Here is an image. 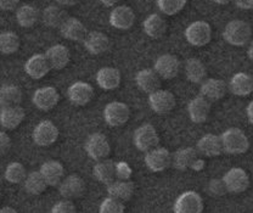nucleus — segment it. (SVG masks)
I'll return each mask as SVG.
<instances>
[{
    "label": "nucleus",
    "mask_w": 253,
    "mask_h": 213,
    "mask_svg": "<svg viewBox=\"0 0 253 213\" xmlns=\"http://www.w3.org/2000/svg\"><path fill=\"white\" fill-rule=\"evenodd\" d=\"M160 78L161 77L157 75L156 71L151 70V68H145L136 73L135 82L141 91L151 94L161 88Z\"/></svg>",
    "instance_id": "obj_17"
},
{
    "label": "nucleus",
    "mask_w": 253,
    "mask_h": 213,
    "mask_svg": "<svg viewBox=\"0 0 253 213\" xmlns=\"http://www.w3.org/2000/svg\"><path fill=\"white\" fill-rule=\"evenodd\" d=\"M86 154L94 161H101V160L107 159L110 155L111 146L106 135L102 133H93L88 136L84 145Z\"/></svg>",
    "instance_id": "obj_3"
},
{
    "label": "nucleus",
    "mask_w": 253,
    "mask_h": 213,
    "mask_svg": "<svg viewBox=\"0 0 253 213\" xmlns=\"http://www.w3.org/2000/svg\"><path fill=\"white\" fill-rule=\"evenodd\" d=\"M208 194L213 197H221L228 193L223 179H212L208 183Z\"/></svg>",
    "instance_id": "obj_42"
},
{
    "label": "nucleus",
    "mask_w": 253,
    "mask_h": 213,
    "mask_svg": "<svg viewBox=\"0 0 253 213\" xmlns=\"http://www.w3.org/2000/svg\"><path fill=\"white\" fill-rule=\"evenodd\" d=\"M223 151L220 136L215 135V134H205L197 143V152L206 157L220 156Z\"/></svg>",
    "instance_id": "obj_21"
},
{
    "label": "nucleus",
    "mask_w": 253,
    "mask_h": 213,
    "mask_svg": "<svg viewBox=\"0 0 253 213\" xmlns=\"http://www.w3.org/2000/svg\"><path fill=\"white\" fill-rule=\"evenodd\" d=\"M223 181L225 184L228 193L240 194L247 190L250 186V177L246 170L240 167H235L229 170L224 174Z\"/></svg>",
    "instance_id": "obj_8"
},
{
    "label": "nucleus",
    "mask_w": 253,
    "mask_h": 213,
    "mask_svg": "<svg viewBox=\"0 0 253 213\" xmlns=\"http://www.w3.org/2000/svg\"><path fill=\"white\" fill-rule=\"evenodd\" d=\"M185 38L194 46H205L212 39V28L205 21H195L185 30Z\"/></svg>",
    "instance_id": "obj_5"
},
{
    "label": "nucleus",
    "mask_w": 253,
    "mask_h": 213,
    "mask_svg": "<svg viewBox=\"0 0 253 213\" xmlns=\"http://www.w3.org/2000/svg\"><path fill=\"white\" fill-rule=\"evenodd\" d=\"M60 95L57 90L52 86H43L36 90L33 95V104L37 109L42 111H49L52 110L59 104Z\"/></svg>",
    "instance_id": "obj_15"
},
{
    "label": "nucleus",
    "mask_w": 253,
    "mask_h": 213,
    "mask_svg": "<svg viewBox=\"0 0 253 213\" xmlns=\"http://www.w3.org/2000/svg\"><path fill=\"white\" fill-rule=\"evenodd\" d=\"M131 173H133V170L126 162L121 161L116 164V177L118 179L129 180V178L131 177Z\"/></svg>",
    "instance_id": "obj_44"
},
{
    "label": "nucleus",
    "mask_w": 253,
    "mask_h": 213,
    "mask_svg": "<svg viewBox=\"0 0 253 213\" xmlns=\"http://www.w3.org/2000/svg\"><path fill=\"white\" fill-rule=\"evenodd\" d=\"M27 173H26L25 166L20 162H12L6 167L5 170V179L12 184H20L25 181Z\"/></svg>",
    "instance_id": "obj_39"
},
{
    "label": "nucleus",
    "mask_w": 253,
    "mask_h": 213,
    "mask_svg": "<svg viewBox=\"0 0 253 213\" xmlns=\"http://www.w3.org/2000/svg\"><path fill=\"white\" fill-rule=\"evenodd\" d=\"M134 183L130 180H113L112 183L107 184V194L109 196L115 197V199L121 200L126 202L131 199L134 194Z\"/></svg>",
    "instance_id": "obj_29"
},
{
    "label": "nucleus",
    "mask_w": 253,
    "mask_h": 213,
    "mask_svg": "<svg viewBox=\"0 0 253 213\" xmlns=\"http://www.w3.org/2000/svg\"><path fill=\"white\" fill-rule=\"evenodd\" d=\"M67 18L68 16L65 10L59 6H55V5H50L43 11V22L46 27L61 28Z\"/></svg>",
    "instance_id": "obj_35"
},
{
    "label": "nucleus",
    "mask_w": 253,
    "mask_h": 213,
    "mask_svg": "<svg viewBox=\"0 0 253 213\" xmlns=\"http://www.w3.org/2000/svg\"><path fill=\"white\" fill-rule=\"evenodd\" d=\"M149 104L152 111L156 114H168L175 107L176 101L175 96L170 91L158 89L154 93L149 94Z\"/></svg>",
    "instance_id": "obj_13"
},
{
    "label": "nucleus",
    "mask_w": 253,
    "mask_h": 213,
    "mask_svg": "<svg viewBox=\"0 0 253 213\" xmlns=\"http://www.w3.org/2000/svg\"><path fill=\"white\" fill-rule=\"evenodd\" d=\"M226 90H228V86H226V83L224 81L217 80V78H210V80H205L202 82L200 93L208 101L212 102L224 98Z\"/></svg>",
    "instance_id": "obj_18"
},
{
    "label": "nucleus",
    "mask_w": 253,
    "mask_h": 213,
    "mask_svg": "<svg viewBox=\"0 0 253 213\" xmlns=\"http://www.w3.org/2000/svg\"><path fill=\"white\" fill-rule=\"evenodd\" d=\"M45 56L47 61H49L50 67L54 68V70H62V68H65L71 59L70 51L62 44H57V45H54L47 49Z\"/></svg>",
    "instance_id": "obj_28"
},
{
    "label": "nucleus",
    "mask_w": 253,
    "mask_h": 213,
    "mask_svg": "<svg viewBox=\"0 0 253 213\" xmlns=\"http://www.w3.org/2000/svg\"><path fill=\"white\" fill-rule=\"evenodd\" d=\"M96 83L104 90H115L121 84V72L113 67L100 68L96 73Z\"/></svg>",
    "instance_id": "obj_26"
},
{
    "label": "nucleus",
    "mask_w": 253,
    "mask_h": 213,
    "mask_svg": "<svg viewBox=\"0 0 253 213\" xmlns=\"http://www.w3.org/2000/svg\"><path fill=\"white\" fill-rule=\"evenodd\" d=\"M186 78L191 83H202L207 77V68L197 57H190L185 62Z\"/></svg>",
    "instance_id": "obj_33"
},
{
    "label": "nucleus",
    "mask_w": 253,
    "mask_h": 213,
    "mask_svg": "<svg viewBox=\"0 0 253 213\" xmlns=\"http://www.w3.org/2000/svg\"><path fill=\"white\" fill-rule=\"evenodd\" d=\"M84 46L86 51L93 55H100L106 52L110 49V38L102 32H90L86 34L84 39Z\"/></svg>",
    "instance_id": "obj_24"
},
{
    "label": "nucleus",
    "mask_w": 253,
    "mask_h": 213,
    "mask_svg": "<svg viewBox=\"0 0 253 213\" xmlns=\"http://www.w3.org/2000/svg\"><path fill=\"white\" fill-rule=\"evenodd\" d=\"M173 210L176 213H201L204 211V200L196 191H185L175 200Z\"/></svg>",
    "instance_id": "obj_6"
},
{
    "label": "nucleus",
    "mask_w": 253,
    "mask_h": 213,
    "mask_svg": "<svg viewBox=\"0 0 253 213\" xmlns=\"http://www.w3.org/2000/svg\"><path fill=\"white\" fill-rule=\"evenodd\" d=\"M68 100L78 106H84L91 101L94 96V89L89 83L76 82L68 88Z\"/></svg>",
    "instance_id": "obj_16"
},
{
    "label": "nucleus",
    "mask_w": 253,
    "mask_h": 213,
    "mask_svg": "<svg viewBox=\"0 0 253 213\" xmlns=\"http://www.w3.org/2000/svg\"><path fill=\"white\" fill-rule=\"evenodd\" d=\"M39 18L38 10L31 5H23L16 12V20L21 27L30 28L33 27Z\"/></svg>",
    "instance_id": "obj_36"
},
{
    "label": "nucleus",
    "mask_w": 253,
    "mask_h": 213,
    "mask_svg": "<svg viewBox=\"0 0 253 213\" xmlns=\"http://www.w3.org/2000/svg\"><path fill=\"white\" fill-rule=\"evenodd\" d=\"M246 112H247V118H249L250 123L253 125V101L250 102V104H249Z\"/></svg>",
    "instance_id": "obj_49"
},
{
    "label": "nucleus",
    "mask_w": 253,
    "mask_h": 213,
    "mask_svg": "<svg viewBox=\"0 0 253 213\" xmlns=\"http://www.w3.org/2000/svg\"><path fill=\"white\" fill-rule=\"evenodd\" d=\"M20 38L14 32H4L0 34V52L5 55L14 54L20 49Z\"/></svg>",
    "instance_id": "obj_38"
},
{
    "label": "nucleus",
    "mask_w": 253,
    "mask_h": 213,
    "mask_svg": "<svg viewBox=\"0 0 253 213\" xmlns=\"http://www.w3.org/2000/svg\"><path fill=\"white\" fill-rule=\"evenodd\" d=\"M11 148V139L4 131H0V157L6 155Z\"/></svg>",
    "instance_id": "obj_45"
},
{
    "label": "nucleus",
    "mask_w": 253,
    "mask_h": 213,
    "mask_svg": "<svg viewBox=\"0 0 253 213\" xmlns=\"http://www.w3.org/2000/svg\"><path fill=\"white\" fill-rule=\"evenodd\" d=\"M154 70L163 80H173L179 75L180 71V61L175 55L166 54L161 55L155 61Z\"/></svg>",
    "instance_id": "obj_11"
},
{
    "label": "nucleus",
    "mask_w": 253,
    "mask_h": 213,
    "mask_svg": "<svg viewBox=\"0 0 253 213\" xmlns=\"http://www.w3.org/2000/svg\"><path fill=\"white\" fill-rule=\"evenodd\" d=\"M220 140L223 150L228 154H245L250 148V141L246 134L239 128H229L221 134Z\"/></svg>",
    "instance_id": "obj_2"
},
{
    "label": "nucleus",
    "mask_w": 253,
    "mask_h": 213,
    "mask_svg": "<svg viewBox=\"0 0 253 213\" xmlns=\"http://www.w3.org/2000/svg\"><path fill=\"white\" fill-rule=\"evenodd\" d=\"M51 211L54 213H75L77 212V209H76L72 200L63 199L61 201L55 204V206L52 207Z\"/></svg>",
    "instance_id": "obj_43"
},
{
    "label": "nucleus",
    "mask_w": 253,
    "mask_h": 213,
    "mask_svg": "<svg viewBox=\"0 0 253 213\" xmlns=\"http://www.w3.org/2000/svg\"><path fill=\"white\" fill-rule=\"evenodd\" d=\"M20 0H0V10L4 11H9V10H14L18 5Z\"/></svg>",
    "instance_id": "obj_46"
},
{
    "label": "nucleus",
    "mask_w": 253,
    "mask_h": 213,
    "mask_svg": "<svg viewBox=\"0 0 253 213\" xmlns=\"http://www.w3.org/2000/svg\"><path fill=\"white\" fill-rule=\"evenodd\" d=\"M129 117H130V111L125 102L113 101L105 106L104 118L105 122L110 127H121V126L126 125Z\"/></svg>",
    "instance_id": "obj_7"
},
{
    "label": "nucleus",
    "mask_w": 253,
    "mask_h": 213,
    "mask_svg": "<svg viewBox=\"0 0 253 213\" xmlns=\"http://www.w3.org/2000/svg\"><path fill=\"white\" fill-rule=\"evenodd\" d=\"M25 117V110L18 106V105L17 106L4 107L0 111V125L5 129H16L22 123Z\"/></svg>",
    "instance_id": "obj_25"
},
{
    "label": "nucleus",
    "mask_w": 253,
    "mask_h": 213,
    "mask_svg": "<svg viewBox=\"0 0 253 213\" xmlns=\"http://www.w3.org/2000/svg\"><path fill=\"white\" fill-rule=\"evenodd\" d=\"M188 0H157L158 9L168 16L179 14L185 7Z\"/></svg>",
    "instance_id": "obj_40"
},
{
    "label": "nucleus",
    "mask_w": 253,
    "mask_h": 213,
    "mask_svg": "<svg viewBox=\"0 0 253 213\" xmlns=\"http://www.w3.org/2000/svg\"><path fill=\"white\" fill-rule=\"evenodd\" d=\"M133 141L139 151L147 152L150 150L157 148L158 143H160V136H158L154 126L142 125L134 131Z\"/></svg>",
    "instance_id": "obj_4"
},
{
    "label": "nucleus",
    "mask_w": 253,
    "mask_h": 213,
    "mask_svg": "<svg viewBox=\"0 0 253 213\" xmlns=\"http://www.w3.org/2000/svg\"><path fill=\"white\" fill-rule=\"evenodd\" d=\"M229 90L236 96L250 95L253 93V77L244 72L236 73L229 83Z\"/></svg>",
    "instance_id": "obj_27"
},
{
    "label": "nucleus",
    "mask_w": 253,
    "mask_h": 213,
    "mask_svg": "<svg viewBox=\"0 0 253 213\" xmlns=\"http://www.w3.org/2000/svg\"><path fill=\"white\" fill-rule=\"evenodd\" d=\"M59 138V129L51 121H42L33 130L34 143L42 148L52 145Z\"/></svg>",
    "instance_id": "obj_10"
},
{
    "label": "nucleus",
    "mask_w": 253,
    "mask_h": 213,
    "mask_svg": "<svg viewBox=\"0 0 253 213\" xmlns=\"http://www.w3.org/2000/svg\"><path fill=\"white\" fill-rule=\"evenodd\" d=\"M47 184L41 172H32L25 179V190L30 195H41L45 191Z\"/></svg>",
    "instance_id": "obj_37"
},
{
    "label": "nucleus",
    "mask_w": 253,
    "mask_h": 213,
    "mask_svg": "<svg viewBox=\"0 0 253 213\" xmlns=\"http://www.w3.org/2000/svg\"><path fill=\"white\" fill-rule=\"evenodd\" d=\"M60 5H63V6H73L76 5L79 0H56Z\"/></svg>",
    "instance_id": "obj_50"
},
{
    "label": "nucleus",
    "mask_w": 253,
    "mask_h": 213,
    "mask_svg": "<svg viewBox=\"0 0 253 213\" xmlns=\"http://www.w3.org/2000/svg\"><path fill=\"white\" fill-rule=\"evenodd\" d=\"M235 4L242 10H253V0H235Z\"/></svg>",
    "instance_id": "obj_47"
},
{
    "label": "nucleus",
    "mask_w": 253,
    "mask_h": 213,
    "mask_svg": "<svg viewBox=\"0 0 253 213\" xmlns=\"http://www.w3.org/2000/svg\"><path fill=\"white\" fill-rule=\"evenodd\" d=\"M212 1L215 2V4H219V5H226V4H229L231 0H212Z\"/></svg>",
    "instance_id": "obj_53"
},
{
    "label": "nucleus",
    "mask_w": 253,
    "mask_h": 213,
    "mask_svg": "<svg viewBox=\"0 0 253 213\" xmlns=\"http://www.w3.org/2000/svg\"><path fill=\"white\" fill-rule=\"evenodd\" d=\"M60 32L62 37L72 42H84L88 34L85 26L76 17H68L60 28Z\"/></svg>",
    "instance_id": "obj_23"
},
{
    "label": "nucleus",
    "mask_w": 253,
    "mask_h": 213,
    "mask_svg": "<svg viewBox=\"0 0 253 213\" xmlns=\"http://www.w3.org/2000/svg\"><path fill=\"white\" fill-rule=\"evenodd\" d=\"M50 65L45 54H36L27 60L25 65V71L33 80H41L47 75L50 71Z\"/></svg>",
    "instance_id": "obj_20"
},
{
    "label": "nucleus",
    "mask_w": 253,
    "mask_h": 213,
    "mask_svg": "<svg viewBox=\"0 0 253 213\" xmlns=\"http://www.w3.org/2000/svg\"><path fill=\"white\" fill-rule=\"evenodd\" d=\"M59 193L63 199H79L85 193V183L77 174H70L59 184Z\"/></svg>",
    "instance_id": "obj_12"
},
{
    "label": "nucleus",
    "mask_w": 253,
    "mask_h": 213,
    "mask_svg": "<svg viewBox=\"0 0 253 213\" xmlns=\"http://www.w3.org/2000/svg\"><path fill=\"white\" fill-rule=\"evenodd\" d=\"M22 101V91L17 85L5 84L0 86V107L17 106Z\"/></svg>",
    "instance_id": "obj_34"
},
{
    "label": "nucleus",
    "mask_w": 253,
    "mask_h": 213,
    "mask_svg": "<svg viewBox=\"0 0 253 213\" xmlns=\"http://www.w3.org/2000/svg\"><path fill=\"white\" fill-rule=\"evenodd\" d=\"M188 111L190 120L194 123H204L207 121L211 112V101L205 96L199 95L189 102Z\"/></svg>",
    "instance_id": "obj_19"
},
{
    "label": "nucleus",
    "mask_w": 253,
    "mask_h": 213,
    "mask_svg": "<svg viewBox=\"0 0 253 213\" xmlns=\"http://www.w3.org/2000/svg\"><path fill=\"white\" fill-rule=\"evenodd\" d=\"M100 1H101L102 4L105 5V6L111 7V6H115V5L117 4V2L120 1V0H100Z\"/></svg>",
    "instance_id": "obj_51"
},
{
    "label": "nucleus",
    "mask_w": 253,
    "mask_h": 213,
    "mask_svg": "<svg viewBox=\"0 0 253 213\" xmlns=\"http://www.w3.org/2000/svg\"><path fill=\"white\" fill-rule=\"evenodd\" d=\"M247 54H249V57L251 60H253V42L251 44H250L249 46V50H247Z\"/></svg>",
    "instance_id": "obj_52"
},
{
    "label": "nucleus",
    "mask_w": 253,
    "mask_h": 213,
    "mask_svg": "<svg viewBox=\"0 0 253 213\" xmlns=\"http://www.w3.org/2000/svg\"><path fill=\"white\" fill-rule=\"evenodd\" d=\"M0 196H1V191H0Z\"/></svg>",
    "instance_id": "obj_55"
},
{
    "label": "nucleus",
    "mask_w": 253,
    "mask_h": 213,
    "mask_svg": "<svg viewBox=\"0 0 253 213\" xmlns=\"http://www.w3.org/2000/svg\"><path fill=\"white\" fill-rule=\"evenodd\" d=\"M93 174L95 179L107 185L112 183L116 178V164L109 159L97 161L93 168Z\"/></svg>",
    "instance_id": "obj_31"
},
{
    "label": "nucleus",
    "mask_w": 253,
    "mask_h": 213,
    "mask_svg": "<svg viewBox=\"0 0 253 213\" xmlns=\"http://www.w3.org/2000/svg\"><path fill=\"white\" fill-rule=\"evenodd\" d=\"M205 167H206V162L202 159H199V157H197V159L195 160L194 164L191 165V167H190V168H191V170H197V172H200V170H204Z\"/></svg>",
    "instance_id": "obj_48"
},
{
    "label": "nucleus",
    "mask_w": 253,
    "mask_h": 213,
    "mask_svg": "<svg viewBox=\"0 0 253 213\" xmlns=\"http://www.w3.org/2000/svg\"><path fill=\"white\" fill-rule=\"evenodd\" d=\"M223 37L225 42H228L231 45L244 46L251 41V26L242 20L230 21L224 28Z\"/></svg>",
    "instance_id": "obj_1"
},
{
    "label": "nucleus",
    "mask_w": 253,
    "mask_h": 213,
    "mask_svg": "<svg viewBox=\"0 0 253 213\" xmlns=\"http://www.w3.org/2000/svg\"><path fill=\"white\" fill-rule=\"evenodd\" d=\"M197 150L194 148H184L176 150L172 155V166L175 170H186L191 167L197 159Z\"/></svg>",
    "instance_id": "obj_32"
},
{
    "label": "nucleus",
    "mask_w": 253,
    "mask_h": 213,
    "mask_svg": "<svg viewBox=\"0 0 253 213\" xmlns=\"http://www.w3.org/2000/svg\"><path fill=\"white\" fill-rule=\"evenodd\" d=\"M4 212H16L14 209L11 207H5V209H0V213H4Z\"/></svg>",
    "instance_id": "obj_54"
},
{
    "label": "nucleus",
    "mask_w": 253,
    "mask_h": 213,
    "mask_svg": "<svg viewBox=\"0 0 253 213\" xmlns=\"http://www.w3.org/2000/svg\"><path fill=\"white\" fill-rule=\"evenodd\" d=\"M144 161L151 172H163L172 166V154L165 148H155L146 152Z\"/></svg>",
    "instance_id": "obj_9"
},
{
    "label": "nucleus",
    "mask_w": 253,
    "mask_h": 213,
    "mask_svg": "<svg viewBox=\"0 0 253 213\" xmlns=\"http://www.w3.org/2000/svg\"><path fill=\"white\" fill-rule=\"evenodd\" d=\"M134 21H135V14L133 9L126 5H121L111 11L110 23L117 30H130L134 25Z\"/></svg>",
    "instance_id": "obj_14"
},
{
    "label": "nucleus",
    "mask_w": 253,
    "mask_h": 213,
    "mask_svg": "<svg viewBox=\"0 0 253 213\" xmlns=\"http://www.w3.org/2000/svg\"><path fill=\"white\" fill-rule=\"evenodd\" d=\"M144 26V32L150 37V38L158 39L162 38L167 32V22L161 15L152 14L150 15L142 23Z\"/></svg>",
    "instance_id": "obj_30"
},
{
    "label": "nucleus",
    "mask_w": 253,
    "mask_h": 213,
    "mask_svg": "<svg viewBox=\"0 0 253 213\" xmlns=\"http://www.w3.org/2000/svg\"><path fill=\"white\" fill-rule=\"evenodd\" d=\"M125 211L126 207L123 205V201L112 196L106 197L100 205V212L101 213H122Z\"/></svg>",
    "instance_id": "obj_41"
},
{
    "label": "nucleus",
    "mask_w": 253,
    "mask_h": 213,
    "mask_svg": "<svg viewBox=\"0 0 253 213\" xmlns=\"http://www.w3.org/2000/svg\"><path fill=\"white\" fill-rule=\"evenodd\" d=\"M39 172L42 173L49 186H59L61 180L65 177V168L59 161H46L42 165Z\"/></svg>",
    "instance_id": "obj_22"
}]
</instances>
